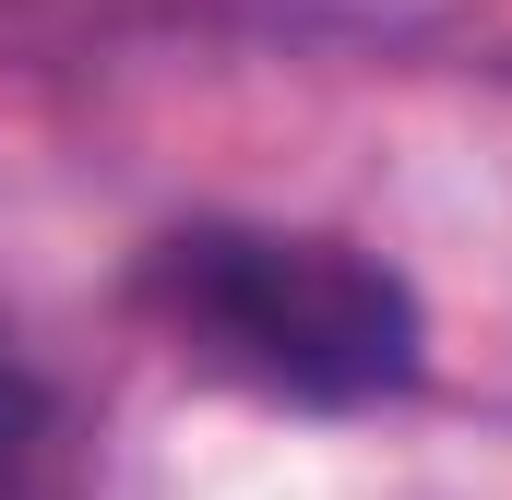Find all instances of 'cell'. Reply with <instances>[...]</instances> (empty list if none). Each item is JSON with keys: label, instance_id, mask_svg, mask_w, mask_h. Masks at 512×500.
Instances as JSON below:
<instances>
[{"label": "cell", "instance_id": "2", "mask_svg": "<svg viewBox=\"0 0 512 500\" xmlns=\"http://www.w3.org/2000/svg\"><path fill=\"white\" fill-rule=\"evenodd\" d=\"M36 429H48V393H36V370L0 346V489L36 465Z\"/></svg>", "mask_w": 512, "mask_h": 500}, {"label": "cell", "instance_id": "1", "mask_svg": "<svg viewBox=\"0 0 512 500\" xmlns=\"http://www.w3.org/2000/svg\"><path fill=\"white\" fill-rule=\"evenodd\" d=\"M143 310L191 358L286 405H370V393H405L429 358L417 286L310 227H179L143 262Z\"/></svg>", "mask_w": 512, "mask_h": 500}]
</instances>
